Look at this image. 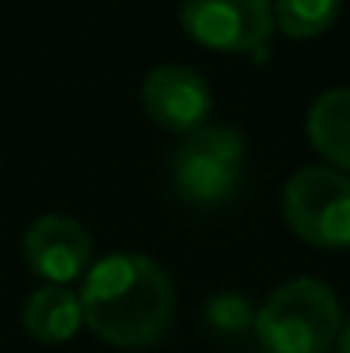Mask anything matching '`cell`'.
<instances>
[{"label": "cell", "instance_id": "30bf717a", "mask_svg": "<svg viewBox=\"0 0 350 353\" xmlns=\"http://www.w3.org/2000/svg\"><path fill=\"white\" fill-rule=\"evenodd\" d=\"M275 3V24L292 38H316L323 34L337 17L344 0H271Z\"/></svg>", "mask_w": 350, "mask_h": 353}, {"label": "cell", "instance_id": "8fae6325", "mask_svg": "<svg viewBox=\"0 0 350 353\" xmlns=\"http://www.w3.org/2000/svg\"><path fill=\"white\" fill-rule=\"evenodd\" d=\"M254 316H257V309L240 292H213L206 299V323L220 333H240V330L254 326Z\"/></svg>", "mask_w": 350, "mask_h": 353}, {"label": "cell", "instance_id": "7a4b0ae2", "mask_svg": "<svg viewBox=\"0 0 350 353\" xmlns=\"http://www.w3.org/2000/svg\"><path fill=\"white\" fill-rule=\"evenodd\" d=\"M344 330L337 292L320 278L278 285L254 316V333L268 353H323Z\"/></svg>", "mask_w": 350, "mask_h": 353}, {"label": "cell", "instance_id": "9c48e42d", "mask_svg": "<svg viewBox=\"0 0 350 353\" xmlns=\"http://www.w3.org/2000/svg\"><path fill=\"white\" fill-rule=\"evenodd\" d=\"M306 130L313 148L333 161V168L350 172V86H333L309 107Z\"/></svg>", "mask_w": 350, "mask_h": 353}, {"label": "cell", "instance_id": "8992f818", "mask_svg": "<svg viewBox=\"0 0 350 353\" xmlns=\"http://www.w3.org/2000/svg\"><path fill=\"white\" fill-rule=\"evenodd\" d=\"M24 261L48 285L76 281L83 271H90L93 240L79 220L62 213H45L24 234Z\"/></svg>", "mask_w": 350, "mask_h": 353}, {"label": "cell", "instance_id": "5b68a950", "mask_svg": "<svg viewBox=\"0 0 350 353\" xmlns=\"http://www.w3.org/2000/svg\"><path fill=\"white\" fill-rule=\"evenodd\" d=\"M179 17L189 38L224 52H261L275 31L271 0H182Z\"/></svg>", "mask_w": 350, "mask_h": 353}, {"label": "cell", "instance_id": "7c38bea8", "mask_svg": "<svg viewBox=\"0 0 350 353\" xmlns=\"http://www.w3.org/2000/svg\"><path fill=\"white\" fill-rule=\"evenodd\" d=\"M337 343H340V353H350V319L344 323V330H340V336H337Z\"/></svg>", "mask_w": 350, "mask_h": 353}, {"label": "cell", "instance_id": "277c9868", "mask_svg": "<svg viewBox=\"0 0 350 353\" xmlns=\"http://www.w3.org/2000/svg\"><path fill=\"white\" fill-rule=\"evenodd\" d=\"M285 220L316 247L350 243V175L333 165H302L282 192Z\"/></svg>", "mask_w": 350, "mask_h": 353}, {"label": "cell", "instance_id": "52a82bcc", "mask_svg": "<svg viewBox=\"0 0 350 353\" xmlns=\"http://www.w3.org/2000/svg\"><path fill=\"white\" fill-rule=\"evenodd\" d=\"M141 103L148 117L168 130H196L213 110L210 83L189 65H155L141 83Z\"/></svg>", "mask_w": 350, "mask_h": 353}, {"label": "cell", "instance_id": "3957f363", "mask_svg": "<svg viewBox=\"0 0 350 353\" xmlns=\"http://www.w3.org/2000/svg\"><path fill=\"white\" fill-rule=\"evenodd\" d=\"M244 179V137L224 123H203L189 130L172 154L175 192L193 206H220L240 189Z\"/></svg>", "mask_w": 350, "mask_h": 353}, {"label": "cell", "instance_id": "ba28073f", "mask_svg": "<svg viewBox=\"0 0 350 353\" xmlns=\"http://www.w3.org/2000/svg\"><path fill=\"white\" fill-rule=\"evenodd\" d=\"M24 330L41 340V343H66L79 333L83 319V302L72 288L66 285H41L28 295L24 302Z\"/></svg>", "mask_w": 350, "mask_h": 353}, {"label": "cell", "instance_id": "6da1fadb", "mask_svg": "<svg viewBox=\"0 0 350 353\" xmlns=\"http://www.w3.org/2000/svg\"><path fill=\"white\" fill-rule=\"evenodd\" d=\"M83 319L114 347H148L165 336L175 316V288L158 261L117 250L90 264L83 281Z\"/></svg>", "mask_w": 350, "mask_h": 353}]
</instances>
